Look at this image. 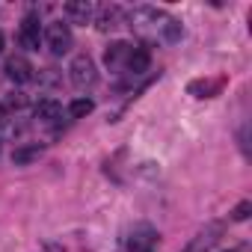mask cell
Here are the masks:
<instances>
[{"label": "cell", "mask_w": 252, "mask_h": 252, "mask_svg": "<svg viewBox=\"0 0 252 252\" xmlns=\"http://www.w3.org/2000/svg\"><path fill=\"white\" fill-rule=\"evenodd\" d=\"M128 24H131V30L140 36V39H149V42H166V45H172V42H178L181 36H184V30H181V24L169 15V12H163V9H158V6H137L131 15H128Z\"/></svg>", "instance_id": "6da1fadb"}, {"label": "cell", "mask_w": 252, "mask_h": 252, "mask_svg": "<svg viewBox=\"0 0 252 252\" xmlns=\"http://www.w3.org/2000/svg\"><path fill=\"white\" fill-rule=\"evenodd\" d=\"M3 45H6V39H3V33H0V54H3Z\"/></svg>", "instance_id": "e0dca14e"}, {"label": "cell", "mask_w": 252, "mask_h": 252, "mask_svg": "<svg viewBox=\"0 0 252 252\" xmlns=\"http://www.w3.org/2000/svg\"><path fill=\"white\" fill-rule=\"evenodd\" d=\"M42 39H45V45H48V51H51L54 57L68 54L71 45H74V36H71L68 21H51V24L45 27V33H42Z\"/></svg>", "instance_id": "277c9868"}, {"label": "cell", "mask_w": 252, "mask_h": 252, "mask_svg": "<svg viewBox=\"0 0 252 252\" xmlns=\"http://www.w3.org/2000/svg\"><path fill=\"white\" fill-rule=\"evenodd\" d=\"M149 63H152V54H149V48L146 45H134V51H131V60H128V77H140V74H146L149 71Z\"/></svg>", "instance_id": "8fae6325"}, {"label": "cell", "mask_w": 252, "mask_h": 252, "mask_svg": "<svg viewBox=\"0 0 252 252\" xmlns=\"http://www.w3.org/2000/svg\"><path fill=\"white\" fill-rule=\"evenodd\" d=\"M33 113H36V119H39L42 125H57V122L63 119V104L54 101V98H42V101L33 107Z\"/></svg>", "instance_id": "30bf717a"}, {"label": "cell", "mask_w": 252, "mask_h": 252, "mask_svg": "<svg viewBox=\"0 0 252 252\" xmlns=\"http://www.w3.org/2000/svg\"><path fill=\"white\" fill-rule=\"evenodd\" d=\"M95 27L101 30V33H110V30H116L119 27V21H122V9L119 6H101V9H95Z\"/></svg>", "instance_id": "7c38bea8"}, {"label": "cell", "mask_w": 252, "mask_h": 252, "mask_svg": "<svg viewBox=\"0 0 252 252\" xmlns=\"http://www.w3.org/2000/svg\"><path fill=\"white\" fill-rule=\"evenodd\" d=\"M222 86H225V77H199V80L187 83V92L193 98H214V95H220Z\"/></svg>", "instance_id": "ba28073f"}, {"label": "cell", "mask_w": 252, "mask_h": 252, "mask_svg": "<svg viewBox=\"0 0 252 252\" xmlns=\"http://www.w3.org/2000/svg\"><path fill=\"white\" fill-rule=\"evenodd\" d=\"M68 80L77 92H86L98 83V68H95V60L89 54H77L68 65Z\"/></svg>", "instance_id": "3957f363"}, {"label": "cell", "mask_w": 252, "mask_h": 252, "mask_svg": "<svg viewBox=\"0 0 252 252\" xmlns=\"http://www.w3.org/2000/svg\"><path fill=\"white\" fill-rule=\"evenodd\" d=\"M131 51H134V45H128V42H113V45L104 51V65H107L110 71H116V74H125V71H128Z\"/></svg>", "instance_id": "5b68a950"}, {"label": "cell", "mask_w": 252, "mask_h": 252, "mask_svg": "<svg viewBox=\"0 0 252 252\" xmlns=\"http://www.w3.org/2000/svg\"><path fill=\"white\" fill-rule=\"evenodd\" d=\"M42 146L39 143H33V146H18L15 152H12V163L15 166H30V163H36L39 158H42Z\"/></svg>", "instance_id": "5bb4252c"}, {"label": "cell", "mask_w": 252, "mask_h": 252, "mask_svg": "<svg viewBox=\"0 0 252 252\" xmlns=\"http://www.w3.org/2000/svg\"><path fill=\"white\" fill-rule=\"evenodd\" d=\"M220 234H222V222H211V225H205V228L193 237V243H190L184 252H208V249L220 240Z\"/></svg>", "instance_id": "9c48e42d"}, {"label": "cell", "mask_w": 252, "mask_h": 252, "mask_svg": "<svg viewBox=\"0 0 252 252\" xmlns=\"http://www.w3.org/2000/svg\"><path fill=\"white\" fill-rule=\"evenodd\" d=\"M95 110V104L89 101V98H74L71 104H68V116L71 119H83V116H89Z\"/></svg>", "instance_id": "9a60e30c"}, {"label": "cell", "mask_w": 252, "mask_h": 252, "mask_svg": "<svg viewBox=\"0 0 252 252\" xmlns=\"http://www.w3.org/2000/svg\"><path fill=\"white\" fill-rule=\"evenodd\" d=\"M249 214H252V202H240V205L231 211V220H234V222H243V220H249Z\"/></svg>", "instance_id": "2e32d148"}, {"label": "cell", "mask_w": 252, "mask_h": 252, "mask_svg": "<svg viewBox=\"0 0 252 252\" xmlns=\"http://www.w3.org/2000/svg\"><path fill=\"white\" fill-rule=\"evenodd\" d=\"M160 243V234L149 222H134L122 237V252H155Z\"/></svg>", "instance_id": "7a4b0ae2"}, {"label": "cell", "mask_w": 252, "mask_h": 252, "mask_svg": "<svg viewBox=\"0 0 252 252\" xmlns=\"http://www.w3.org/2000/svg\"><path fill=\"white\" fill-rule=\"evenodd\" d=\"M6 77H9L12 83H30V80L36 77V68H33L30 60H24V57H9V60H6Z\"/></svg>", "instance_id": "52a82bcc"}, {"label": "cell", "mask_w": 252, "mask_h": 252, "mask_svg": "<svg viewBox=\"0 0 252 252\" xmlns=\"http://www.w3.org/2000/svg\"><path fill=\"white\" fill-rule=\"evenodd\" d=\"M18 42H21L24 51H39V45H42V21H39L36 15H27V18L21 21V27H18Z\"/></svg>", "instance_id": "8992f818"}, {"label": "cell", "mask_w": 252, "mask_h": 252, "mask_svg": "<svg viewBox=\"0 0 252 252\" xmlns=\"http://www.w3.org/2000/svg\"><path fill=\"white\" fill-rule=\"evenodd\" d=\"M63 12H65V18H68L71 24H89V21L95 18V6L86 3V0H80V3H65Z\"/></svg>", "instance_id": "4fadbf2b"}]
</instances>
